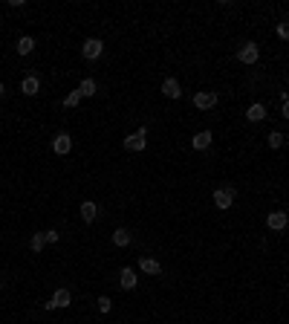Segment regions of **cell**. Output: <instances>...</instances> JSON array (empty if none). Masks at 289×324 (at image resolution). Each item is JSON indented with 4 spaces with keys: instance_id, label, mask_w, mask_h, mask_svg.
<instances>
[{
    "instance_id": "obj_1",
    "label": "cell",
    "mask_w": 289,
    "mask_h": 324,
    "mask_svg": "<svg viewBox=\"0 0 289 324\" xmlns=\"http://www.w3.org/2000/svg\"><path fill=\"white\" fill-rule=\"evenodd\" d=\"M234 200H237V191H234L231 185H220V188H214V206H217L220 211L231 208L234 206Z\"/></svg>"
},
{
    "instance_id": "obj_20",
    "label": "cell",
    "mask_w": 289,
    "mask_h": 324,
    "mask_svg": "<svg viewBox=\"0 0 289 324\" xmlns=\"http://www.w3.org/2000/svg\"><path fill=\"white\" fill-rule=\"evenodd\" d=\"M78 104H81V93H78V87H75V90L64 99V107H78Z\"/></svg>"
},
{
    "instance_id": "obj_26",
    "label": "cell",
    "mask_w": 289,
    "mask_h": 324,
    "mask_svg": "<svg viewBox=\"0 0 289 324\" xmlns=\"http://www.w3.org/2000/svg\"><path fill=\"white\" fill-rule=\"evenodd\" d=\"M3 93H6V87H3V81H0V99H3Z\"/></svg>"
},
{
    "instance_id": "obj_25",
    "label": "cell",
    "mask_w": 289,
    "mask_h": 324,
    "mask_svg": "<svg viewBox=\"0 0 289 324\" xmlns=\"http://www.w3.org/2000/svg\"><path fill=\"white\" fill-rule=\"evenodd\" d=\"M280 113H283V119H289V99L286 102H280Z\"/></svg>"
},
{
    "instance_id": "obj_3",
    "label": "cell",
    "mask_w": 289,
    "mask_h": 324,
    "mask_svg": "<svg viewBox=\"0 0 289 324\" xmlns=\"http://www.w3.org/2000/svg\"><path fill=\"white\" fill-rule=\"evenodd\" d=\"M257 58H260V46L254 44V41H246V44L237 49V61H240V64H257Z\"/></svg>"
},
{
    "instance_id": "obj_8",
    "label": "cell",
    "mask_w": 289,
    "mask_h": 324,
    "mask_svg": "<svg viewBox=\"0 0 289 324\" xmlns=\"http://www.w3.org/2000/svg\"><path fill=\"white\" fill-rule=\"evenodd\" d=\"M266 226L272 231H283L289 226V217H286V211H272L269 217H266Z\"/></svg>"
},
{
    "instance_id": "obj_24",
    "label": "cell",
    "mask_w": 289,
    "mask_h": 324,
    "mask_svg": "<svg viewBox=\"0 0 289 324\" xmlns=\"http://www.w3.org/2000/svg\"><path fill=\"white\" fill-rule=\"evenodd\" d=\"M44 237H46V243H58V237H61V234H58L55 229H49V231H44Z\"/></svg>"
},
{
    "instance_id": "obj_13",
    "label": "cell",
    "mask_w": 289,
    "mask_h": 324,
    "mask_svg": "<svg viewBox=\"0 0 289 324\" xmlns=\"http://www.w3.org/2000/svg\"><path fill=\"white\" fill-rule=\"evenodd\" d=\"M162 93H165L168 99H179V96H182V87H179L176 78H165L162 81Z\"/></svg>"
},
{
    "instance_id": "obj_14",
    "label": "cell",
    "mask_w": 289,
    "mask_h": 324,
    "mask_svg": "<svg viewBox=\"0 0 289 324\" xmlns=\"http://www.w3.org/2000/svg\"><path fill=\"white\" fill-rule=\"evenodd\" d=\"M81 217H84V223H92V220L99 217V206L92 200H84L81 203Z\"/></svg>"
},
{
    "instance_id": "obj_12",
    "label": "cell",
    "mask_w": 289,
    "mask_h": 324,
    "mask_svg": "<svg viewBox=\"0 0 289 324\" xmlns=\"http://www.w3.org/2000/svg\"><path fill=\"white\" fill-rule=\"evenodd\" d=\"M38 90H41V78L38 75H26L21 81V93H26V96H38Z\"/></svg>"
},
{
    "instance_id": "obj_21",
    "label": "cell",
    "mask_w": 289,
    "mask_h": 324,
    "mask_svg": "<svg viewBox=\"0 0 289 324\" xmlns=\"http://www.w3.org/2000/svg\"><path fill=\"white\" fill-rule=\"evenodd\" d=\"M266 139H269V148H280V145L286 142V139H283V133H277V130H272Z\"/></svg>"
},
{
    "instance_id": "obj_6",
    "label": "cell",
    "mask_w": 289,
    "mask_h": 324,
    "mask_svg": "<svg viewBox=\"0 0 289 324\" xmlns=\"http://www.w3.org/2000/svg\"><path fill=\"white\" fill-rule=\"evenodd\" d=\"M214 104H217V93H211V90L194 93V107H200V110H211Z\"/></svg>"
},
{
    "instance_id": "obj_18",
    "label": "cell",
    "mask_w": 289,
    "mask_h": 324,
    "mask_svg": "<svg viewBox=\"0 0 289 324\" xmlns=\"http://www.w3.org/2000/svg\"><path fill=\"white\" fill-rule=\"evenodd\" d=\"M35 49V38L32 35H23L21 41H18V55H29Z\"/></svg>"
},
{
    "instance_id": "obj_15",
    "label": "cell",
    "mask_w": 289,
    "mask_h": 324,
    "mask_svg": "<svg viewBox=\"0 0 289 324\" xmlns=\"http://www.w3.org/2000/svg\"><path fill=\"white\" fill-rule=\"evenodd\" d=\"M78 93H81V99H92V96H99V84L92 78H84L78 84Z\"/></svg>"
},
{
    "instance_id": "obj_19",
    "label": "cell",
    "mask_w": 289,
    "mask_h": 324,
    "mask_svg": "<svg viewBox=\"0 0 289 324\" xmlns=\"http://www.w3.org/2000/svg\"><path fill=\"white\" fill-rule=\"evenodd\" d=\"M113 243H116V246H122V249L130 246V231H127V229H116L113 231Z\"/></svg>"
},
{
    "instance_id": "obj_10",
    "label": "cell",
    "mask_w": 289,
    "mask_h": 324,
    "mask_svg": "<svg viewBox=\"0 0 289 324\" xmlns=\"http://www.w3.org/2000/svg\"><path fill=\"white\" fill-rule=\"evenodd\" d=\"M139 269L148 272V275H162V264L156 261V258H148V255L139 258Z\"/></svg>"
},
{
    "instance_id": "obj_5",
    "label": "cell",
    "mask_w": 289,
    "mask_h": 324,
    "mask_svg": "<svg viewBox=\"0 0 289 324\" xmlns=\"http://www.w3.org/2000/svg\"><path fill=\"white\" fill-rule=\"evenodd\" d=\"M104 52V44L99 41V38H87L84 44H81V55L87 58V61H95V58H102Z\"/></svg>"
},
{
    "instance_id": "obj_23",
    "label": "cell",
    "mask_w": 289,
    "mask_h": 324,
    "mask_svg": "<svg viewBox=\"0 0 289 324\" xmlns=\"http://www.w3.org/2000/svg\"><path fill=\"white\" fill-rule=\"evenodd\" d=\"M275 32L280 35L283 41H289V21H286V23H277V29H275Z\"/></svg>"
},
{
    "instance_id": "obj_22",
    "label": "cell",
    "mask_w": 289,
    "mask_h": 324,
    "mask_svg": "<svg viewBox=\"0 0 289 324\" xmlns=\"http://www.w3.org/2000/svg\"><path fill=\"white\" fill-rule=\"evenodd\" d=\"M113 310V301L107 298V295H102V298H99V312H110Z\"/></svg>"
},
{
    "instance_id": "obj_17",
    "label": "cell",
    "mask_w": 289,
    "mask_h": 324,
    "mask_svg": "<svg viewBox=\"0 0 289 324\" xmlns=\"http://www.w3.org/2000/svg\"><path fill=\"white\" fill-rule=\"evenodd\" d=\"M44 246H46V237H44V231H35L32 237H29V249H32L35 255H41V252H44Z\"/></svg>"
},
{
    "instance_id": "obj_4",
    "label": "cell",
    "mask_w": 289,
    "mask_h": 324,
    "mask_svg": "<svg viewBox=\"0 0 289 324\" xmlns=\"http://www.w3.org/2000/svg\"><path fill=\"white\" fill-rule=\"evenodd\" d=\"M122 145H125L127 150H145V145H148V130L139 127L136 133H130V136L122 139Z\"/></svg>"
},
{
    "instance_id": "obj_2",
    "label": "cell",
    "mask_w": 289,
    "mask_h": 324,
    "mask_svg": "<svg viewBox=\"0 0 289 324\" xmlns=\"http://www.w3.org/2000/svg\"><path fill=\"white\" fill-rule=\"evenodd\" d=\"M69 304H72V292H69V289H55V292H52V298L46 301L44 307L46 310H64V307H69Z\"/></svg>"
},
{
    "instance_id": "obj_16",
    "label": "cell",
    "mask_w": 289,
    "mask_h": 324,
    "mask_svg": "<svg viewBox=\"0 0 289 324\" xmlns=\"http://www.w3.org/2000/svg\"><path fill=\"white\" fill-rule=\"evenodd\" d=\"M246 119H249V122H263V119H266V107H263V104H252V107L246 110Z\"/></svg>"
},
{
    "instance_id": "obj_11",
    "label": "cell",
    "mask_w": 289,
    "mask_h": 324,
    "mask_svg": "<svg viewBox=\"0 0 289 324\" xmlns=\"http://www.w3.org/2000/svg\"><path fill=\"white\" fill-rule=\"evenodd\" d=\"M136 272H133V269H130V266H125V269H122V272H119V287L122 289H133L136 287Z\"/></svg>"
},
{
    "instance_id": "obj_9",
    "label": "cell",
    "mask_w": 289,
    "mask_h": 324,
    "mask_svg": "<svg viewBox=\"0 0 289 324\" xmlns=\"http://www.w3.org/2000/svg\"><path fill=\"white\" fill-rule=\"evenodd\" d=\"M211 142H214V133H211V130H200V133L191 136V148H194V150H206Z\"/></svg>"
},
{
    "instance_id": "obj_7",
    "label": "cell",
    "mask_w": 289,
    "mask_h": 324,
    "mask_svg": "<svg viewBox=\"0 0 289 324\" xmlns=\"http://www.w3.org/2000/svg\"><path fill=\"white\" fill-rule=\"evenodd\" d=\"M52 150H55L58 156H67L69 150H72V136H69V133H58V136L52 139Z\"/></svg>"
}]
</instances>
